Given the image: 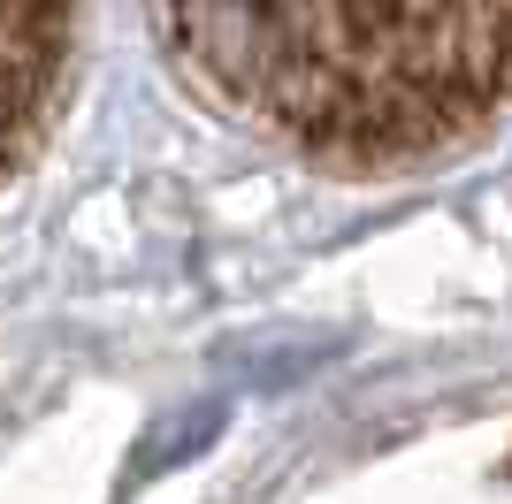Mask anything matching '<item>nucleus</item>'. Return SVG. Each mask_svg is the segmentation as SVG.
Segmentation results:
<instances>
[{"instance_id":"1","label":"nucleus","mask_w":512,"mask_h":504,"mask_svg":"<svg viewBox=\"0 0 512 504\" xmlns=\"http://www.w3.org/2000/svg\"><path fill=\"white\" fill-rule=\"evenodd\" d=\"M184 62L321 161H421L512 107V0H161Z\"/></svg>"},{"instance_id":"2","label":"nucleus","mask_w":512,"mask_h":504,"mask_svg":"<svg viewBox=\"0 0 512 504\" xmlns=\"http://www.w3.org/2000/svg\"><path fill=\"white\" fill-rule=\"evenodd\" d=\"M77 39V0H0V168L54 115Z\"/></svg>"}]
</instances>
